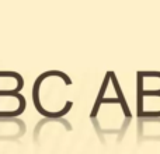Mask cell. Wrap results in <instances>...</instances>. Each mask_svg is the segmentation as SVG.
Instances as JSON below:
<instances>
[{
	"instance_id": "obj_1",
	"label": "cell",
	"mask_w": 160,
	"mask_h": 154,
	"mask_svg": "<svg viewBox=\"0 0 160 154\" xmlns=\"http://www.w3.org/2000/svg\"><path fill=\"white\" fill-rule=\"evenodd\" d=\"M51 76H58V77H61V79L63 80V81L66 83L68 85L72 84V80H70V77L68 76L66 73H63V72H58V70H53V72H52V70H49V72L42 73V75H39L38 77H37L35 83H34V88H32L34 105H35L37 111H38V112L41 113L42 116H47V118H61V116H65V115H66V113L70 111V108H72V105H73L72 101H68L66 105H65V107L62 108L59 112H48L45 108H42L41 102H39V85H41V83L44 81L47 77H51Z\"/></svg>"
},
{
	"instance_id": "obj_2",
	"label": "cell",
	"mask_w": 160,
	"mask_h": 154,
	"mask_svg": "<svg viewBox=\"0 0 160 154\" xmlns=\"http://www.w3.org/2000/svg\"><path fill=\"white\" fill-rule=\"evenodd\" d=\"M110 76H111V81H112V84H114V88H115L117 98L119 99V104H121V108H122V111H124V113H125V116H127V118H131V116H132V113H131V111H129V107H128L127 101H125L124 93H122V90H121V85H119L118 80H117V76H115V73H114V72H110Z\"/></svg>"
},
{
	"instance_id": "obj_3",
	"label": "cell",
	"mask_w": 160,
	"mask_h": 154,
	"mask_svg": "<svg viewBox=\"0 0 160 154\" xmlns=\"http://www.w3.org/2000/svg\"><path fill=\"white\" fill-rule=\"evenodd\" d=\"M110 80H111L110 72H107L105 73V77H104V81H102V84H101V88H100V93H98V95H97V98H96V102H94L93 111H91V113H90L91 118H96L97 113H98V109H100V107H101V101H102V98H104V93H105V90H107V87H108Z\"/></svg>"
}]
</instances>
